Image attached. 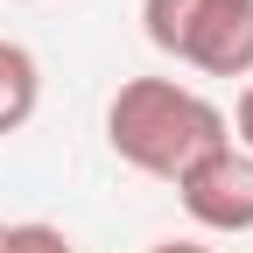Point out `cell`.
<instances>
[{
	"instance_id": "8",
	"label": "cell",
	"mask_w": 253,
	"mask_h": 253,
	"mask_svg": "<svg viewBox=\"0 0 253 253\" xmlns=\"http://www.w3.org/2000/svg\"><path fill=\"white\" fill-rule=\"evenodd\" d=\"M0 239H7V225H0Z\"/></svg>"
},
{
	"instance_id": "6",
	"label": "cell",
	"mask_w": 253,
	"mask_h": 253,
	"mask_svg": "<svg viewBox=\"0 0 253 253\" xmlns=\"http://www.w3.org/2000/svg\"><path fill=\"white\" fill-rule=\"evenodd\" d=\"M225 126H232V148H246V155H253V84L239 91V106H232V120H225Z\"/></svg>"
},
{
	"instance_id": "5",
	"label": "cell",
	"mask_w": 253,
	"mask_h": 253,
	"mask_svg": "<svg viewBox=\"0 0 253 253\" xmlns=\"http://www.w3.org/2000/svg\"><path fill=\"white\" fill-rule=\"evenodd\" d=\"M0 253H78V246L63 239V225H42V218H21V225H7Z\"/></svg>"
},
{
	"instance_id": "7",
	"label": "cell",
	"mask_w": 253,
	"mask_h": 253,
	"mask_svg": "<svg viewBox=\"0 0 253 253\" xmlns=\"http://www.w3.org/2000/svg\"><path fill=\"white\" fill-rule=\"evenodd\" d=\"M148 253H211V246H197V239H162V246H148Z\"/></svg>"
},
{
	"instance_id": "2",
	"label": "cell",
	"mask_w": 253,
	"mask_h": 253,
	"mask_svg": "<svg viewBox=\"0 0 253 253\" xmlns=\"http://www.w3.org/2000/svg\"><path fill=\"white\" fill-rule=\"evenodd\" d=\"M141 28L204 78H253V0H141Z\"/></svg>"
},
{
	"instance_id": "3",
	"label": "cell",
	"mask_w": 253,
	"mask_h": 253,
	"mask_svg": "<svg viewBox=\"0 0 253 253\" xmlns=\"http://www.w3.org/2000/svg\"><path fill=\"white\" fill-rule=\"evenodd\" d=\"M176 197L204 232H253V155L232 141L211 148L197 169L176 176Z\"/></svg>"
},
{
	"instance_id": "1",
	"label": "cell",
	"mask_w": 253,
	"mask_h": 253,
	"mask_svg": "<svg viewBox=\"0 0 253 253\" xmlns=\"http://www.w3.org/2000/svg\"><path fill=\"white\" fill-rule=\"evenodd\" d=\"M106 141H113V155L126 169H141L155 183H176L211 148H225L232 126L204 91H190L176 78H126L113 91V106H106Z\"/></svg>"
},
{
	"instance_id": "4",
	"label": "cell",
	"mask_w": 253,
	"mask_h": 253,
	"mask_svg": "<svg viewBox=\"0 0 253 253\" xmlns=\"http://www.w3.org/2000/svg\"><path fill=\"white\" fill-rule=\"evenodd\" d=\"M42 106V63L28 42H7L0 36V134H21Z\"/></svg>"
}]
</instances>
